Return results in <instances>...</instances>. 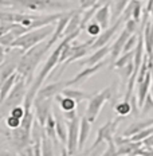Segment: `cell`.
<instances>
[{
  "mask_svg": "<svg viewBox=\"0 0 153 156\" xmlns=\"http://www.w3.org/2000/svg\"><path fill=\"white\" fill-rule=\"evenodd\" d=\"M137 27H138V22H136L134 19H129L128 22H125V30H128L130 34H136V31H137Z\"/></svg>",
  "mask_w": 153,
  "mask_h": 156,
  "instance_id": "35",
  "label": "cell"
},
{
  "mask_svg": "<svg viewBox=\"0 0 153 156\" xmlns=\"http://www.w3.org/2000/svg\"><path fill=\"white\" fill-rule=\"evenodd\" d=\"M0 156H9L8 152H5L4 149H0Z\"/></svg>",
  "mask_w": 153,
  "mask_h": 156,
  "instance_id": "42",
  "label": "cell"
},
{
  "mask_svg": "<svg viewBox=\"0 0 153 156\" xmlns=\"http://www.w3.org/2000/svg\"><path fill=\"white\" fill-rule=\"evenodd\" d=\"M57 101L59 104V108L63 113L66 112H71V110H75L78 104L74 101L73 98H69V97H63L62 94H58L57 96Z\"/></svg>",
  "mask_w": 153,
  "mask_h": 156,
  "instance_id": "20",
  "label": "cell"
},
{
  "mask_svg": "<svg viewBox=\"0 0 153 156\" xmlns=\"http://www.w3.org/2000/svg\"><path fill=\"white\" fill-rule=\"evenodd\" d=\"M5 125H7V128H8V129L14 131V129L20 128V125H22V120H20V119H18V117H15V116H11V115H9L7 119H5Z\"/></svg>",
  "mask_w": 153,
  "mask_h": 156,
  "instance_id": "31",
  "label": "cell"
},
{
  "mask_svg": "<svg viewBox=\"0 0 153 156\" xmlns=\"http://www.w3.org/2000/svg\"><path fill=\"white\" fill-rule=\"evenodd\" d=\"M61 156H71V155L69 154V151H67L66 147H62L61 148Z\"/></svg>",
  "mask_w": 153,
  "mask_h": 156,
  "instance_id": "40",
  "label": "cell"
},
{
  "mask_svg": "<svg viewBox=\"0 0 153 156\" xmlns=\"http://www.w3.org/2000/svg\"><path fill=\"white\" fill-rule=\"evenodd\" d=\"M141 15H144L141 2H140V0H134V5H133V12H132V19H134L136 22H138L140 23V20H141Z\"/></svg>",
  "mask_w": 153,
  "mask_h": 156,
  "instance_id": "32",
  "label": "cell"
},
{
  "mask_svg": "<svg viewBox=\"0 0 153 156\" xmlns=\"http://www.w3.org/2000/svg\"><path fill=\"white\" fill-rule=\"evenodd\" d=\"M110 50H112V47L107 44V46H103V47H101L98 48V50H96L94 53L90 55L89 58H87L86 61L82 63L85 65L86 67H90V66H96V65H98L102 62V59L106 57L107 54H110Z\"/></svg>",
  "mask_w": 153,
  "mask_h": 156,
  "instance_id": "16",
  "label": "cell"
},
{
  "mask_svg": "<svg viewBox=\"0 0 153 156\" xmlns=\"http://www.w3.org/2000/svg\"><path fill=\"white\" fill-rule=\"evenodd\" d=\"M144 147H149V148H153V135L151 137H148L146 140L144 141Z\"/></svg>",
  "mask_w": 153,
  "mask_h": 156,
  "instance_id": "38",
  "label": "cell"
},
{
  "mask_svg": "<svg viewBox=\"0 0 153 156\" xmlns=\"http://www.w3.org/2000/svg\"><path fill=\"white\" fill-rule=\"evenodd\" d=\"M153 109V97H152V94L149 93L148 96H146V98H145V102H144V105H142V115H146L148 112H151V110Z\"/></svg>",
  "mask_w": 153,
  "mask_h": 156,
  "instance_id": "33",
  "label": "cell"
},
{
  "mask_svg": "<svg viewBox=\"0 0 153 156\" xmlns=\"http://www.w3.org/2000/svg\"><path fill=\"white\" fill-rule=\"evenodd\" d=\"M123 117L118 116L117 119L114 120H110V121H107L106 124H103L101 128L98 129V132H97V139L96 141L92 144V147L89 148V151L87 152H92L94 149H97L101 145L106 144V143L109 141H113L114 140V133H116V129H117V125L121 122V120Z\"/></svg>",
  "mask_w": 153,
  "mask_h": 156,
  "instance_id": "6",
  "label": "cell"
},
{
  "mask_svg": "<svg viewBox=\"0 0 153 156\" xmlns=\"http://www.w3.org/2000/svg\"><path fill=\"white\" fill-rule=\"evenodd\" d=\"M0 5H2V7H7V5H9V4H8L7 0H0Z\"/></svg>",
  "mask_w": 153,
  "mask_h": 156,
  "instance_id": "41",
  "label": "cell"
},
{
  "mask_svg": "<svg viewBox=\"0 0 153 156\" xmlns=\"http://www.w3.org/2000/svg\"><path fill=\"white\" fill-rule=\"evenodd\" d=\"M54 30H55V26H53V24L42 27V28H37V30H32L30 32H27V34L19 37L14 42L11 48H19L20 53L24 54L26 51H28L30 48L38 46L42 42L47 41V38L54 34Z\"/></svg>",
  "mask_w": 153,
  "mask_h": 156,
  "instance_id": "3",
  "label": "cell"
},
{
  "mask_svg": "<svg viewBox=\"0 0 153 156\" xmlns=\"http://www.w3.org/2000/svg\"><path fill=\"white\" fill-rule=\"evenodd\" d=\"M90 129H92V122L87 120L86 116H83L79 122V151L85 147V143L90 135Z\"/></svg>",
  "mask_w": 153,
  "mask_h": 156,
  "instance_id": "19",
  "label": "cell"
},
{
  "mask_svg": "<svg viewBox=\"0 0 153 156\" xmlns=\"http://www.w3.org/2000/svg\"><path fill=\"white\" fill-rule=\"evenodd\" d=\"M79 122L81 120L78 117L71 120V121H67L69 135H67L66 148L71 156H74L77 154V151H79Z\"/></svg>",
  "mask_w": 153,
  "mask_h": 156,
  "instance_id": "7",
  "label": "cell"
},
{
  "mask_svg": "<svg viewBox=\"0 0 153 156\" xmlns=\"http://www.w3.org/2000/svg\"><path fill=\"white\" fill-rule=\"evenodd\" d=\"M132 0H114V9H113V18L118 19L123 14V11L129 5Z\"/></svg>",
  "mask_w": 153,
  "mask_h": 156,
  "instance_id": "25",
  "label": "cell"
},
{
  "mask_svg": "<svg viewBox=\"0 0 153 156\" xmlns=\"http://www.w3.org/2000/svg\"><path fill=\"white\" fill-rule=\"evenodd\" d=\"M50 48L48 41H44L42 43H39L38 46L30 48L28 51H26L24 54L20 55V59L18 63V74L22 77H24L26 80H28V77H31V74L35 71L38 67L40 59L43 58V55L47 53V50Z\"/></svg>",
  "mask_w": 153,
  "mask_h": 156,
  "instance_id": "1",
  "label": "cell"
},
{
  "mask_svg": "<svg viewBox=\"0 0 153 156\" xmlns=\"http://www.w3.org/2000/svg\"><path fill=\"white\" fill-rule=\"evenodd\" d=\"M18 76L19 74H18V71H16V73H14L11 77H8L4 82L0 83V105L7 100L8 94L11 93L12 89H14L15 82H16V80H18Z\"/></svg>",
  "mask_w": 153,
  "mask_h": 156,
  "instance_id": "17",
  "label": "cell"
},
{
  "mask_svg": "<svg viewBox=\"0 0 153 156\" xmlns=\"http://www.w3.org/2000/svg\"><path fill=\"white\" fill-rule=\"evenodd\" d=\"M42 156H54V143L46 135L44 129L42 133Z\"/></svg>",
  "mask_w": 153,
  "mask_h": 156,
  "instance_id": "22",
  "label": "cell"
},
{
  "mask_svg": "<svg viewBox=\"0 0 153 156\" xmlns=\"http://www.w3.org/2000/svg\"><path fill=\"white\" fill-rule=\"evenodd\" d=\"M116 113L118 116H121V117H126L128 115H130V113L133 112V106H132V104H130V101H121V102H118L116 105Z\"/></svg>",
  "mask_w": 153,
  "mask_h": 156,
  "instance_id": "23",
  "label": "cell"
},
{
  "mask_svg": "<svg viewBox=\"0 0 153 156\" xmlns=\"http://www.w3.org/2000/svg\"><path fill=\"white\" fill-rule=\"evenodd\" d=\"M57 119V136H58V140L62 143H67V135H69V126H67V122H64L61 117L55 116Z\"/></svg>",
  "mask_w": 153,
  "mask_h": 156,
  "instance_id": "21",
  "label": "cell"
},
{
  "mask_svg": "<svg viewBox=\"0 0 153 156\" xmlns=\"http://www.w3.org/2000/svg\"><path fill=\"white\" fill-rule=\"evenodd\" d=\"M61 94L63 97L73 98L77 104H79L81 101H83V100H90L92 98V94L90 93L83 92V90H79V89H71V87H66V89H64Z\"/></svg>",
  "mask_w": 153,
  "mask_h": 156,
  "instance_id": "18",
  "label": "cell"
},
{
  "mask_svg": "<svg viewBox=\"0 0 153 156\" xmlns=\"http://www.w3.org/2000/svg\"><path fill=\"white\" fill-rule=\"evenodd\" d=\"M27 80L22 76H18V80L15 82V86L14 89L11 90V93L8 94L7 100L2 104L4 110L9 109L11 110L12 108L15 106H19V105H23L24 102V98L27 96Z\"/></svg>",
  "mask_w": 153,
  "mask_h": 156,
  "instance_id": "5",
  "label": "cell"
},
{
  "mask_svg": "<svg viewBox=\"0 0 153 156\" xmlns=\"http://www.w3.org/2000/svg\"><path fill=\"white\" fill-rule=\"evenodd\" d=\"M51 104H53V98L43 100V101H35L34 102L35 116H37V120H38L39 125H40L42 128L46 125V121H47L48 116H50L51 112H53Z\"/></svg>",
  "mask_w": 153,
  "mask_h": 156,
  "instance_id": "10",
  "label": "cell"
},
{
  "mask_svg": "<svg viewBox=\"0 0 153 156\" xmlns=\"http://www.w3.org/2000/svg\"><path fill=\"white\" fill-rule=\"evenodd\" d=\"M12 8L24 9L30 12H48L59 11V9L70 8V3L59 2V0H7Z\"/></svg>",
  "mask_w": 153,
  "mask_h": 156,
  "instance_id": "2",
  "label": "cell"
},
{
  "mask_svg": "<svg viewBox=\"0 0 153 156\" xmlns=\"http://www.w3.org/2000/svg\"><path fill=\"white\" fill-rule=\"evenodd\" d=\"M153 126V119H146V120H141V121H136V122H132L128 128L123 131L122 136L123 137H132V136L137 135L141 131H144V129H148Z\"/></svg>",
  "mask_w": 153,
  "mask_h": 156,
  "instance_id": "15",
  "label": "cell"
},
{
  "mask_svg": "<svg viewBox=\"0 0 153 156\" xmlns=\"http://www.w3.org/2000/svg\"><path fill=\"white\" fill-rule=\"evenodd\" d=\"M86 31H87V34L89 35H92V37H97V38L102 34V28H101V26L98 23H96L94 20H92L89 24H87Z\"/></svg>",
  "mask_w": 153,
  "mask_h": 156,
  "instance_id": "29",
  "label": "cell"
},
{
  "mask_svg": "<svg viewBox=\"0 0 153 156\" xmlns=\"http://www.w3.org/2000/svg\"><path fill=\"white\" fill-rule=\"evenodd\" d=\"M110 8H112L110 2L106 3V4H103V5H101V7L98 8V11L96 12V15H94V18H93V20L96 22V23H98L102 30L109 28L110 18H112V9Z\"/></svg>",
  "mask_w": 153,
  "mask_h": 156,
  "instance_id": "12",
  "label": "cell"
},
{
  "mask_svg": "<svg viewBox=\"0 0 153 156\" xmlns=\"http://www.w3.org/2000/svg\"><path fill=\"white\" fill-rule=\"evenodd\" d=\"M152 135H153V126H151V128H148V129H144V131H141L140 133H137V135L129 137V140L133 141V143H144L146 139L151 137Z\"/></svg>",
  "mask_w": 153,
  "mask_h": 156,
  "instance_id": "27",
  "label": "cell"
},
{
  "mask_svg": "<svg viewBox=\"0 0 153 156\" xmlns=\"http://www.w3.org/2000/svg\"><path fill=\"white\" fill-rule=\"evenodd\" d=\"M132 37V34L128 31V30H123L121 31V34L118 35V38L116 39V42L113 43L112 46V50H110V55H112V59L116 61L120 57H121V54L123 53V47H125L126 42H128V39Z\"/></svg>",
  "mask_w": 153,
  "mask_h": 156,
  "instance_id": "13",
  "label": "cell"
},
{
  "mask_svg": "<svg viewBox=\"0 0 153 156\" xmlns=\"http://www.w3.org/2000/svg\"><path fill=\"white\" fill-rule=\"evenodd\" d=\"M63 116H64V119H66L67 121H71V120L77 119V112H75V110H71V112H66V113H63Z\"/></svg>",
  "mask_w": 153,
  "mask_h": 156,
  "instance_id": "37",
  "label": "cell"
},
{
  "mask_svg": "<svg viewBox=\"0 0 153 156\" xmlns=\"http://www.w3.org/2000/svg\"><path fill=\"white\" fill-rule=\"evenodd\" d=\"M114 87H116V83H113L112 86H107L105 89L101 90V92L93 94L92 98L89 100L85 116L87 117V120H89L92 124L97 120V117H98L101 110H102L105 102H107L113 97V90H114Z\"/></svg>",
  "mask_w": 153,
  "mask_h": 156,
  "instance_id": "4",
  "label": "cell"
},
{
  "mask_svg": "<svg viewBox=\"0 0 153 156\" xmlns=\"http://www.w3.org/2000/svg\"><path fill=\"white\" fill-rule=\"evenodd\" d=\"M118 71H120V77H121L122 82L128 83V81L130 80V77H132L133 73H134V62L128 63L126 66H123L122 69H118Z\"/></svg>",
  "mask_w": 153,
  "mask_h": 156,
  "instance_id": "26",
  "label": "cell"
},
{
  "mask_svg": "<svg viewBox=\"0 0 153 156\" xmlns=\"http://www.w3.org/2000/svg\"><path fill=\"white\" fill-rule=\"evenodd\" d=\"M136 156H153V148L142 147L141 149H138V152Z\"/></svg>",
  "mask_w": 153,
  "mask_h": 156,
  "instance_id": "36",
  "label": "cell"
},
{
  "mask_svg": "<svg viewBox=\"0 0 153 156\" xmlns=\"http://www.w3.org/2000/svg\"><path fill=\"white\" fill-rule=\"evenodd\" d=\"M73 14H74V11L63 12L62 18L57 22V24H55L54 34L51 35L50 41H48V44H50V47L53 46V44H54L57 41H59V39L62 41V39L64 38L63 34H64V31H66V27H67V24H69V22H70V19H71V16H73Z\"/></svg>",
  "mask_w": 153,
  "mask_h": 156,
  "instance_id": "11",
  "label": "cell"
},
{
  "mask_svg": "<svg viewBox=\"0 0 153 156\" xmlns=\"http://www.w3.org/2000/svg\"><path fill=\"white\" fill-rule=\"evenodd\" d=\"M16 38L15 37V34L14 32H7V34H4V35H0V46L2 47H7L8 50H11V46L14 44V42L16 41Z\"/></svg>",
  "mask_w": 153,
  "mask_h": 156,
  "instance_id": "28",
  "label": "cell"
},
{
  "mask_svg": "<svg viewBox=\"0 0 153 156\" xmlns=\"http://www.w3.org/2000/svg\"><path fill=\"white\" fill-rule=\"evenodd\" d=\"M134 59V51H129V53H123L121 57L114 62V67L116 69H122L123 66H126L128 63L133 62Z\"/></svg>",
  "mask_w": 153,
  "mask_h": 156,
  "instance_id": "24",
  "label": "cell"
},
{
  "mask_svg": "<svg viewBox=\"0 0 153 156\" xmlns=\"http://www.w3.org/2000/svg\"><path fill=\"white\" fill-rule=\"evenodd\" d=\"M151 94H152V97H153V80H152V86H151Z\"/></svg>",
  "mask_w": 153,
  "mask_h": 156,
  "instance_id": "43",
  "label": "cell"
},
{
  "mask_svg": "<svg viewBox=\"0 0 153 156\" xmlns=\"http://www.w3.org/2000/svg\"><path fill=\"white\" fill-rule=\"evenodd\" d=\"M137 43H138V35H137V34H133L132 37L128 39V42H126L125 47H123V53L134 51L136 47H137ZM123 53H122V54H123Z\"/></svg>",
  "mask_w": 153,
  "mask_h": 156,
  "instance_id": "30",
  "label": "cell"
},
{
  "mask_svg": "<svg viewBox=\"0 0 153 156\" xmlns=\"http://www.w3.org/2000/svg\"><path fill=\"white\" fill-rule=\"evenodd\" d=\"M9 115L18 117V119H20V120H23V117L26 116V109H24L23 105L15 106V108H12L11 110H9Z\"/></svg>",
  "mask_w": 153,
  "mask_h": 156,
  "instance_id": "34",
  "label": "cell"
},
{
  "mask_svg": "<svg viewBox=\"0 0 153 156\" xmlns=\"http://www.w3.org/2000/svg\"><path fill=\"white\" fill-rule=\"evenodd\" d=\"M67 87V81H58V82H51L47 85L42 86L40 90L37 94L35 101H43V100H48L57 97L59 93H62Z\"/></svg>",
  "mask_w": 153,
  "mask_h": 156,
  "instance_id": "9",
  "label": "cell"
},
{
  "mask_svg": "<svg viewBox=\"0 0 153 156\" xmlns=\"http://www.w3.org/2000/svg\"><path fill=\"white\" fill-rule=\"evenodd\" d=\"M102 66H103V62L96 65V66L85 67V69L82 71H79V73H78L74 78H71V80L67 81V87H70V86H73V85H79V83H83L85 81L87 80V78H90L92 76H94V74H96Z\"/></svg>",
  "mask_w": 153,
  "mask_h": 156,
  "instance_id": "14",
  "label": "cell"
},
{
  "mask_svg": "<svg viewBox=\"0 0 153 156\" xmlns=\"http://www.w3.org/2000/svg\"><path fill=\"white\" fill-rule=\"evenodd\" d=\"M122 23H125V20H123L122 16H120V18L117 19V20H116L112 26H110L109 28L103 30V31H102V34H101L99 37L97 38L96 41H94V43L92 44V48H93V50L96 51V50H98V48L103 47V46H107V43L110 42V39L114 37V34L120 30V27H121V24H122Z\"/></svg>",
  "mask_w": 153,
  "mask_h": 156,
  "instance_id": "8",
  "label": "cell"
},
{
  "mask_svg": "<svg viewBox=\"0 0 153 156\" xmlns=\"http://www.w3.org/2000/svg\"><path fill=\"white\" fill-rule=\"evenodd\" d=\"M4 59H5V51H4V48L0 46V65L4 62Z\"/></svg>",
  "mask_w": 153,
  "mask_h": 156,
  "instance_id": "39",
  "label": "cell"
}]
</instances>
